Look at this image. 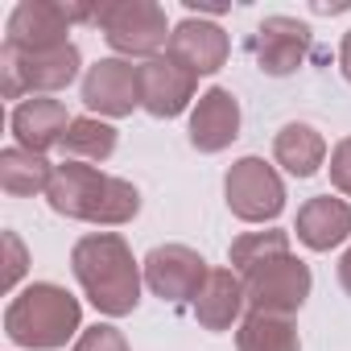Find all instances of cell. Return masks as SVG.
Wrapping results in <instances>:
<instances>
[{"label": "cell", "mask_w": 351, "mask_h": 351, "mask_svg": "<svg viewBox=\"0 0 351 351\" xmlns=\"http://www.w3.org/2000/svg\"><path fill=\"white\" fill-rule=\"evenodd\" d=\"M293 232L310 252H330L351 236V203L335 195H314L302 203Z\"/></svg>", "instance_id": "2e32d148"}, {"label": "cell", "mask_w": 351, "mask_h": 351, "mask_svg": "<svg viewBox=\"0 0 351 351\" xmlns=\"http://www.w3.org/2000/svg\"><path fill=\"white\" fill-rule=\"evenodd\" d=\"M79 66H83V54L79 46H58V50H38V54H21L13 46L0 50V91L5 99H21V95H50V91H62L79 79Z\"/></svg>", "instance_id": "5b68a950"}, {"label": "cell", "mask_w": 351, "mask_h": 351, "mask_svg": "<svg viewBox=\"0 0 351 351\" xmlns=\"http://www.w3.org/2000/svg\"><path fill=\"white\" fill-rule=\"evenodd\" d=\"M339 71H343V79L351 83V29L343 34V46H339Z\"/></svg>", "instance_id": "484cf974"}, {"label": "cell", "mask_w": 351, "mask_h": 351, "mask_svg": "<svg viewBox=\"0 0 351 351\" xmlns=\"http://www.w3.org/2000/svg\"><path fill=\"white\" fill-rule=\"evenodd\" d=\"M273 161L285 173H293V178H314L322 169V161H326V141H322L318 128L293 120L273 136Z\"/></svg>", "instance_id": "ac0fdd59"}, {"label": "cell", "mask_w": 351, "mask_h": 351, "mask_svg": "<svg viewBox=\"0 0 351 351\" xmlns=\"http://www.w3.org/2000/svg\"><path fill=\"white\" fill-rule=\"evenodd\" d=\"M46 203H50L54 215H66L75 223L120 228V223H132L136 219L141 191L128 178L104 173V169H95L87 161H62V165H54Z\"/></svg>", "instance_id": "6da1fadb"}, {"label": "cell", "mask_w": 351, "mask_h": 351, "mask_svg": "<svg viewBox=\"0 0 351 351\" xmlns=\"http://www.w3.org/2000/svg\"><path fill=\"white\" fill-rule=\"evenodd\" d=\"M169 58H178L186 71L195 75H215L228 66V54H232V42L228 34L215 25V21H203V17H186L173 25L169 34Z\"/></svg>", "instance_id": "4fadbf2b"}, {"label": "cell", "mask_w": 351, "mask_h": 351, "mask_svg": "<svg viewBox=\"0 0 351 351\" xmlns=\"http://www.w3.org/2000/svg\"><path fill=\"white\" fill-rule=\"evenodd\" d=\"M240 351H302V335L281 314H248L236 330Z\"/></svg>", "instance_id": "44dd1931"}, {"label": "cell", "mask_w": 351, "mask_h": 351, "mask_svg": "<svg viewBox=\"0 0 351 351\" xmlns=\"http://www.w3.org/2000/svg\"><path fill=\"white\" fill-rule=\"evenodd\" d=\"M285 252H289V232L269 228V232H244L240 240H232L228 261H232V269L244 277V273H252L256 265H265V261H273V256H285Z\"/></svg>", "instance_id": "7402d4cb"}, {"label": "cell", "mask_w": 351, "mask_h": 351, "mask_svg": "<svg viewBox=\"0 0 351 351\" xmlns=\"http://www.w3.org/2000/svg\"><path fill=\"white\" fill-rule=\"evenodd\" d=\"M71 351H128V339H124V330H116L112 322H95V326H87V330L75 339Z\"/></svg>", "instance_id": "603a6c76"}, {"label": "cell", "mask_w": 351, "mask_h": 351, "mask_svg": "<svg viewBox=\"0 0 351 351\" xmlns=\"http://www.w3.org/2000/svg\"><path fill=\"white\" fill-rule=\"evenodd\" d=\"M83 104L108 120L132 116V108H141V66L128 58H99L83 75Z\"/></svg>", "instance_id": "7c38bea8"}, {"label": "cell", "mask_w": 351, "mask_h": 351, "mask_svg": "<svg viewBox=\"0 0 351 351\" xmlns=\"http://www.w3.org/2000/svg\"><path fill=\"white\" fill-rule=\"evenodd\" d=\"M104 42L124 54V58H157L161 46H169V25H165V9L153 0H104L95 5V21H91Z\"/></svg>", "instance_id": "277c9868"}, {"label": "cell", "mask_w": 351, "mask_h": 351, "mask_svg": "<svg viewBox=\"0 0 351 351\" xmlns=\"http://www.w3.org/2000/svg\"><path fill=\"white\" fill-rule=\"evenodd\" d=\"M50 178H54V165L42 157V153H29L21 145L0 153V191L13 195V199H34V195H46L50 191Z\"/></svg>", "instance_id": "d6986e66"}, {"label": "cell", "mask_w": 351, "mask_h": 351, "mask_svg": "<svg viewBox=\"0 0 351 351\" xmlns=\"http://www.w3.org/2000/svg\"><path fill=\"white\" fill-rule=\"evenodd\" d=\"M58 149L66 153V161H108L116 153V128L99 116H75Z\"/></svg>", "instance_id": "ffe728a7"}, {"label": "cell", "mask_w": 351, "mask_h": 351, "mask_svg": "<svg viewBox=\"0 0 351 351\" xmlns=\"http://www.w3.org/2000/svg\"><path fill=\"white\" fill-rule=\"evenodd\" d=\"M0 244H5V277H0V285H5V289H17V281H21L25 269H29V252H25V244H21L17 232H5V236H0Z\"/></svg>", "instance_id": "cb8c5ba5"}, {"label": "cell", "mask_w": 351, "mask_h": 351, "mask_svg": "<svg viewBox=\"0 0 351 351\" xmlns=\"http://www.w3.org/2000/svg\"><path fill=\"white\" fill-rule=\"evenodd\" d=\"M240 136V104L228 87H207L191 112V145L199 153H223Z\"/></svg>", "instance_id": "5bb4252c"}, {"label": "cell", "mask_w": 351, "mask_h": 351, "mask_svg": "<svg viewBox=\"0 0 351 351\" xmlns=\"http://www.w3.org/2000/svg\"><path fill=\"white\" fill-rule=\"evenodd\" d=\"M339 285L347 289V298H351V248L343 252V261H339Z\"/></svg>", "instance_id": "4316f807"}, {"label": "cell", "mask_w": 351, "mask_h": 351, "mask_svg": "<svg viewBox=\"0 0 351 351\" xmlns=\"http://www.w3.org/2000/svg\"><path fill=\"white\" fill-rule=\"evenodd\" d=\"M145 285L153 289V298L169 302V306H182V302H195L203 281H207V261L203 252L186 248V244H157L145 261Z\"/></svg>", "instance_id": "9c48e42d"}, {"label": "cell", "mask_w": 351, "mask_h": 351, "mask_svg": "<svg viewBox=\"0 0 351 351\" xmlns=\"http://www.w3.org/2000/svg\"><path fill=\"white\" fill-rule=\"evenodd\" d=\"M326 169H330V186L351 199V136H343V141L330 149V165H326Z\"/></svg>", "instance_id": "d4e9b609"}, {"label": "cell", "mask_w": 351, "mask_h": 351, "mask_svg": "<svg viewBox=\"0 0 351 351\" xmlns=\"http://www.w3.org/2000/svg\"><path fill=\"white\" fill-rule=\"evenodd\" d=\"M75 21H95V5H58V0H21L9 13L5 25V46L21 54L38 50H58L71 46V25Z\"/></svg>", "instance_id": "8992f818"}, {"label": "cell", "mask_w": 351, "mask_h": 351, "mask_svg": "<svg viewBox=\"0 0 351 351\" xmlns=\"http://www.w3.org/2000/svg\"><path fill=\"white\" fill-rule=\"evenodd\" d=\"M223 199L236 219L273 223L285 211V182L265 157H240L223 178Z\"/></svg>", "instance_id": "ba28073f"}, {"label": "cell", "mask_w": 351, "mask_h": 351, "mask_svg": "<svg viewBox=\"0 0 351 351\" xmlns=\"http://www.w3.org/2000/svg\"><path fill=\"white\" fill-rule=\"evenodd\" d=\"M248 50H252V58H256V66H261L265 75L285 79V75H293L298 66H306V58H310V50H314V34H310V25L298 21V17H265V21L256 25V34H252Z\"/></svg>", "instance_id": "30bf717a"}, {"label": "cell", "mask_w": 351, "mask_h": 351, "mask_svg": "<svg viewBox=\"0 0 351 351\" xmlns=\"http://www.w3.org/2000/svg\"><path fill=\"white\" fill-rule=\"evenodd\" d=\"M71 112H66V104H58V99H50V95H34V99H21L17 108H13V136H17V145L21 149H29V153H50L54 145H62V136H66V128H71Z\"/></svg>", "instance_id": "9a60e30c"}, {"label": "cell", "mask_w": 351, "mask_h": 351, "mask_svg": "<svg viewBox=\"0 0 351 351\" xmlns=\"http://www.w3.org/2000/svg\"><path fill=\"white\" fill-rule=\"evenodd\" d=\"M195 95H199V75L186 71L178 58L157 54V58L141 62V108L149 116H157V120L182 116Z\"/></svg>", "instance_id": "8fae6325"}, {"label": "cell", "mask_w": 351, "mask_h": 351, "mask_svg": "<svg viewBox=\"0 0 351 351\" xmlns=\"http://www.w3.org/2000/svg\"><path fill=\"white\" fill-rule=\"evenodd\" d=\"M310 265L298 261L293 252L273 256L265 265H256L252 273H244V298H248V314H281L289 318L293 310L306 306L310 298Z\"/></svg>", "instance_id": "52a82bcc"}, {"label": "cell", "mask_w": 351, "mask_h": 351, "mask_svg": "<svg viewBox=\"0 0 351 351\" xmlns=\"http://www.w3.org/2000/svg\"><path fill=\"white\" fill-rule=\"evenodd\" d=\"M71 269L75 281L83 285L87 302L108 314L124 318L141 306V261L132 256L128 240L116 232H91L71 248Z\"/></svg>", "instance_id": "7a4b0ae2"}, {"label": "cell", "mask_w": 351, "mask_h": 351, "mask_svg": "<svg viewBox=\"0 0 351 351\" xmlns=\"http://www.w3.org/2000/svg\"><path fill=\"white\" fill-rule=\"evenodd\" d=\"M191 306H195V318H199L203 330H232L240 322L244 306H248L244 277L236 269H211L203 289H199V298Z\"/></svg>", "instance_id": "e0dca14e"}, {"label": "cell", "mask_w": 351, "mask_h": 351, "mask_svg": "<svg viewBox=\"0 0 351 351\" xmlns=\"http://www.w3.org/2000/svg\"><path fill=\"white\" fill-rule=\"evenodd\" d=\"M5 335H9V343H17L25 351H58L75 335H83V306L62 285L34 281L9 302Z\"/></svg>", "instance_id": "3957f363"}]
</instances>
